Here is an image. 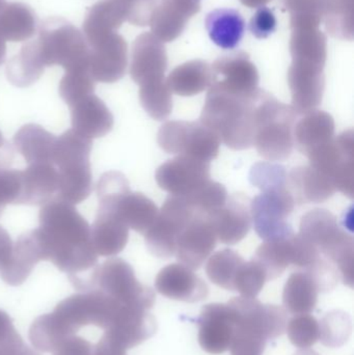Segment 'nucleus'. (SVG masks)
<instances>
[{"mask_svg": "<svg viewBox=\"0 0 354 355\" xmlns=\"http://www.w3.org/2000/svg\"><path fill=\"white\" fill-rule=\"evenodd\" d=\"M98 289L123 306L150 311L155 304V292L135 277L130 264L120 258L98 265L89 279V290Z\"/></svg>", "mask_w": 354, "mask_h": 355, "instance_id": "obj_7", "label": "nucleus"}, {"mask_svg": "<svg viewBox=\"0 0 354 355\" xmlns=\"http://www.w3.org/2000/svg\"><path fill=\"white\" fill-rule=\"evenodd\" d=\"M249 181L262 191L288 186V174L281 164L259 162L251 168Z\"/></svg>", "mask_w": 354, "mask_h": 355, "instance_id": "obj_39", "label": "nucleus"}, {"mask_svg": "<svg viewBox=\"0 0 354 355\" xmlns=\"http://www.w3.org/2000/svg\"><path fill=\"white\" fill-rule=\"evenodd\" d=\"M206 79L202 73L182 72L175 74L172 79V89L180 96H193L204 91Z\"/></svg>", "mask_w": 354, "mask_h": 355, "instance_id": "obj_41", "label": "nucleus"}, {"mask_svg": "<svg viewBox=\"0 0 354 355\" xmlns=\"http://www.w3.org/2000/svg\"><path fill=\"white\" fill-rule=\"evenodd\" d=\"M276 15L268 6H260L249 21V29L257 39H266L276 31Z\"/></svg>", "mask_w": 354, "mask_h": 355, "instance_id": "obj_40", "label": "nucleus"}, {"mask_svg": "<svg viewBox=\"0 0 354 355\" xmlns=\"http://www.w3.org/2000/svg\"><path fill=\"white\" fill-rule=\"evenodd\" d=\"M129 227L114 211L98 209L97 217L91 227V240L98 256L112 257L126 248Z\"/></svg>", "mask_w": 354, "mask_h": 355, "instance_id": "obj_20", "label": "nucleus"}, {"mask_svg": "<svg viewBox=\"0 0 354 355\" xmlns=\"http://www.w3.org/2000/svg\"><path fill=\"white\" fill-rule=\"evenodd\" d=\"M12 319L4 311L0 310V343L17 335Z\"/></svg>", "mask_w": 354, "mask_h": 355, "instance_id": "obj_45", "label": "nucleus"}, {"mask_svg": "<svg viewBox=\"0 0 354 355\" xmlns=\"http://www.w3.org/2000/svg\"><path fill=\"white\" fill-rule=\"evenodd\" d=\"M290 237L276 241H264L256 250L254 260L265 271L268 281L278 279L292 262Z\"/></svg>", "mask_w": 354, "mask_h": 355, "instance_id": "obj_31", "label": "nucleus"}, {"mask_svg": "<svg viewBox=\"0 0 354 355\" xmlns=\"http://www.w3.org/2000/svg\"><path fill=\"white\" fill-rule=\"evenodd\" d=\"M6 42L0 37V64L6 60Z\"/></svg>", "mask_w": 354, "mask_h": 355, "instance_id": "obj_46", "label": "nucleus"}, {"mask_svg": "<svg viewBox=\"0 0 354 355\" xmlns=\"http://www.w3.org/2000/svg\"><path fill=\"white\" fill-rule=\"evenodd\" d=\"M216 242L218 237L208 215L197 212L177 238L175 254L181 264L197 270L213 252Z\"/></svg>", "mask_w": 354, "mask_h": 355, "instance_id": "obj_14", "label": "nucleus"}, {"mask_svg": "<svg viewBox=\"0 0 354 355\" xmlns=\"http://www.w3.org/2000/svg\"><path fill=\"white\" fill-rule=\"evenodd\" d=\"M286 331L295 347L308 349L319 340V322L310 314L294 315L287 323Z\"/></svg>", "mask_w": 354, "mask_h": 355, "instance_id": "obj_36", "label": "nucleus"}, {"mask_svg": "<svg viewBox=\"0 0 354 355\" xmlns=\"http://www.w3.org/2000/svg\"><path fill=\"white\" fill-rule=\"evenodd\" d=\"M245 259L232 250H220L210 257L206 273L212 283L222 289L234 291V282Z\"/></svg>", "mask_w": 354, "mask_h": 355, "instance_id": "obj_32", "label": "nucleus"}, {"mask_svg": "<svg viewBox=\"0 0 354 355\" xmlns=\"http://www.w3.org/2000/svg\"><path fill=\"white\" fill-rule=\"evenodd\" d=\"M197 212L183 196H168L153 225L145 234L150 252L157 258L175 256L177 238Z\"/></svg>", "mask_w": 354, "mask_h": 355, "instance_id": "obj_12", "label": "nucleus"}, {"mask_svg": "<svg viewBox=\"0 0 354 355\" xmlns=\"http://www.w3.org/2000/svg\"><path fill=\"white\" fill-rule=\"evenodd\" d=\"M234 314L233 339L249 340L267 345L284 335L288 323L285 309L262 304L257 298L234 297L228 302Z\"/></svg>", "mask_w": 354, "mask_h": 355, "instance_id": "obj_8", "label": "nucleus"}, {"mask_svg": "<svg viewBox=\"0 0 354 355\" xmlns=\"http://www.w3.org/2000/svg\"><path fill=\"white\" fill-rule=\"evenodd\" d=\"M295 200L288 186L265 190L251 202V223L264 241L284 240L294 234L288 223Z\"/></svg>", "mask_w": 354, "mask_h": 355, "instance_id": "obj_10", "label": "nucleus"}, {"mask_svg": "<svg viewBox=\"0 0 354 355\" xmlns=\"http://www.w3.org/2000/svg\"><path fill=\"white\" fill-rule=\"evenodd\" d=\"M95 344L80 336L72 335L64 340L56 347L53 355H94Z\"/></svg>", "mask_w": 354, "mask_h": 355, "instance_id": "obj_42", "label": "nucleus"}, {"mask_svg": "<svg viewBox=\"0 0 354 355\" xmlns=\"http://www.w3.org/2000/svg\"><path fill=\"white\" fill-rule=\"evenodd\" d=\"M351 319L342 311H333L319 323V339L326 347L336 348L344 345L351 335Z\"/></svg>", "mask_w": 354, "mask_h": 355, "instance_id": "obj_34", "label": "nucleus"}, {"mask_svg": "<svg viewBox=\"0 0 354 355\" xmlns=\"http://www.w3.org/2000/svg\"><path fill=\"white\" fill-rule=\"evenodd\" d=\"M297 112L291 106L269 95L259 94L256 107L254 147L268 162H283L290 157L294 148Z\"/></svg>", "mask_w": 354, "mask_h": 355, "instance_id": "obj_5", "label": "nucleus"}, {"mask_svg": "<svg viewBox=\"0 0 354 355\" xmlns=\"http://www.w3.org/2000/svg\"><path fill=\"white\" fill-rule=\"evenodd\" d=\"M37 17L30 6L0 1V37L6 42H24L35 35Z\"/></svg>", "mask_w": 354, "mask_h": 355, "instance_id": "obj_28", "label": "nucleus"}, {"mask_svg": "<svg viewBox=\"0 0 354 355\" xmlns=\"http://www.w3.org/2000/svg\"><path fill=\"white\" fill-rule=\"evenodd\" d=\"M183 198H186L187 202L195 210L208 215L212 211L216 210L226 204L227 200H228V192L224 185L209 180L207 183L204 184L193 193L183 196Z\"/></svg>", "mask_w": 354, "mask_h": 355, "instance_id": "obj_37", "label": "nucleus"}, {"mask_svg": "<svg viewBox=\"0 0 354 355\" xmlns=\"http://www.w3.org/2000/svg\"><path fill=\"white\" fill-rule=\"evenodd\" d=\"M39 227L35 229L44 261L68 275L80 291L98 266V254L91 240V225L74 205L54 198L42 206Z\"/></svg>", "mask_w": 354, "mask_h": 355, "instance_id": "obj_1", "label": "nucleus"}, {"mask_svg": "<svg viewBox=\"0 0 354 355\" xmlns=\"http://www.w3.org/2000/svg\"><path fill=\"white\" fill-rule=\"evenodd\" d=\"M299 234L337 267L345 285L353 287V237L340 227L332 212L324 209L310 211L301 218Z\"/></svg>", "mask_w": 354, "mask_h": 355, "instance_id": "obj_4", "label": "nucleus"}, {"mask_svg": "<svg viewBox=\"0 0 354 355\" xmlns=\"http://www.w3.org/2000/svg\"><path fill=\"white\" fill-rule=\"evenodd\" d=\"M158 293L178 302H203L209 295L207 284L183 264H170L162 268L155 279Z\"/></svg>", "mask_w": 354, "mask_h": 355, "instance_id": "obj_17", "label": "nucleus"}, {"mask_svg": "<svg viewBox=\"0 0 354 355\" xmlns=\"http://www.w3.org/2000/svg\"><path fill=\"white\" fill-rule=\"evenodd\" d=\"M114 0H103L91 6L83 22V35L87 45L112 35V27L118 21V10Z\"/></svg>", "mask_w": 354, "mask_h": 355, "instance_id": "obj_30", "label": "nucleus"}, {"mask_svg": "<svg viewBox=\"0 0 354 355\" xmlns=\"http://www.w3.org/2000/svg\"><path fill=\"white\" fill-rule=\"evenodd\" d=\"M310 166L334 182L337 191L349 198L354 194V135L347 130L307 156Z\"/></svg>", "mask_w": 354, "mask_h": 355, "instance_id": "obj_11", "label": "nucleus"}, {"mask_svg": "<svg viewBox=\"0 0 354 355\" xmlns=\"http://www.w3.org/2000/svg\"><path fill=\"white\" fill-rule=\"evenodd\" d=\"M70 110L72 130L85 139H100L112 130L114 116L95 94L73 104Z\"/></svg>", "mask_w": 354, "mask_h": 355, "instance_id": "obj_18", "label": "nucleus"}, {"mask_svg": "<svg viewBox=\"0 0 354 355\" xmlns=\"http://www.w3.org/2000/svg\"><path fill=\"white\" fill-rule=\"evenodd\" d=\"M0 355H35V352L23 342L22 338L17 337L0 343Z\"/></svg>", "mask_w": 354, "mask_h": 355, "instance_id": "obj_43", "label": "nucleus"}, {"mask_svg": "<svg viewBox=\"0 0 354 355\" xmlns=\"http://www.w3.org/2000/svg\"><path fill=\"white\" fill-rule=\"evenodd\" d=\"M293 130L294 146L308 156L314 150L330 143L335 137L334 118L322 110H313L303 114Z\"/></svg>", "mask_w": 354, "mask_h": 355, "instance_id": "obj_23", "label": "nucleus"}, {"mask_svg": "<svg viewBox=\"0 0 354 355\" xmlns=\"http://www.w3.org/2000/svg\"><path fill=\"white\" fill-rule=\"evenodd\" d=\"M157 141L166 153L206 162L218 157L222 144L218 135L201 121H168L160 127Z\"/></svg>", "mask_w": 354, "mask_h": 355, "instance_id": "obj_9", "label": "nucleus"}, {"mask_svg": "<svg viewBox=\"0 0 354 355\" xmlns=\"http://www.w3.org/2000/svg\"><path fill=\"white\" fill-rule=\"evenodd\" d=\"M6 145V141H4L3 137H2V133L0 132V149H2V148H3Z\"/></svg>", "mask_w": 354, "mask_h": 355, "instance_id": "obj_48", "label": "nucleus"}, {"mask_svg": "<svg viewBox=\"0 0 354 355\" xmlns=\"http://www.w3.org/2000/svg\"><path fill=\"white\" fill-rule=\"evenodd\" d=\"M91 151V139L81 137L72 129L57 137L53 155V166L58 173L55 198L74 206L89 198L93 190Z\"/></svg>", "mask_w": 354, "mask_h": 355, "instance_id": "obj_3", "label": "nucleus"}, {"mask_svg": "<svg viewBox=\"0 0 354 355\" xmlns=\"http://www.w3.org/2000/svg\"><path fill=\"white\" fill-rule=\"evenodd\" d=\"M116 43L109 35L89 46V69L96 83H116L124 75V55Z\"/></svg>", "mask_w": 354, "mask_h": 355, "instance_id": "obj_21", "label": "nucleus"}, {"mask_svg": "<svg viewBox=\"0 0 354 355\" xmlns=\"http://www.w3.org/2000/svg\"><path fill=\"white\" fill-rule=\"evenodd\" d=\"M58 173L51 164H29L22 171L20 205L44 206L57 193Z\"/></svg>", "mask_w": 354, "mask_h": 355, "instance_id": "obj_22", "label": "nucleus"}, {"mask_svg": "<svg viewBox=\"0 0 354 355\" xmlns=\"http://www.w3.org/2000/svg\"><path fill=\"white\" fill-rule=\"evenodd\" d=\"M268 282L265 271L251 259L243 263L234 282V291L243 297L256 298Z\"/></svg>", "mask_w": 354, "mask_h": 355, "instance_id": "obj_38", "label": "nucleus"}, {"mask_svg": "<svg viewBox=\"0 0 354 355\" xmlns=\"http://www.w3.org/2000/svg\"><path fill=\"white\" fill-rule=\"evenodd\" d=\"M258 97V93L240 96L211 89L200 121L213 130L230 149H251L255 139Z\"/></svg>", "mask_w": 354, "mask_h": 355, "instance_id": "obj_2", "label": "nucleus"}, {"mask_svg": "<svg viewBox=\"0 0 354 355\" xmlns=\"http://www.w3.org/2000/svg\"><path fill=\"white\" fill-rule=\"evenodd\" d=\"M39 261H44L43 250L33 230L18 238L10 258L0 266V277L8 285H22Z\"/></svg>", "mask_w": 354, "mask_h": 355, "instance_id": "obj_19", "label": "nucleus"}, {"mask_svg": "<svg viewBox=\"0 0 354 355\" xmlns=\"http://www.w3.org/2000/svg\"><path fill=\"white\" fill-rule=\"evenodd\" d=\"M222 243L234 245L245 239L251 227V200L241 193L228 196L226 204L208 214Z\"/></svg>", "mask_w": 354, "mask_h": 355, "instance_id": "obj_15", "label": "nucleus"}, {"mask_svg": "<svg viewBox=\"0 0 354 355\" xmlns=\"http://www.w3.org/2000/svg\"><path fill=\"white\" fill-rule=\"evenodd\" d=\"M210 162L188 156H178L162 164L155 179L158 186L170 196H187L209 181Z\"/></svg>", "mask_w": 354, "mask_h": 355, "instance_id": "obj_13", "label": "nucleus"}, {"mask_svg": "<svg viewBox=\"0 0 354 355\" xmlns=\"http://www.w3.org/2000/svg\"><path fill=\"white\" fill-rule=\"evenodd\" d=\"M56 139L39 125L27 124L15 135L14 145L28 164H53Z\"/></svg>", "mask_w": 354, "mask_h": 355, "instance_id": "obj_26", "label": "nucleus"}, {"mask_svg": "<svg viewBox=\"0 0 354 355\" xmlns=\"http://www.w3.org/2000/svg\"><path fill=\"white\" fill-rule=\"evenodd\" d=\"M205 26L210 40L224 50L236 49L245 37V18L234 8H216L208 12Z\"/></svg>", "mask_w": 354, "mask_h": 355, "instance_id": "obj_24", "label": "nucleus"}, {"mask_svg": "<svg viewBox=\"0 0 354 355\" xmlns=\"http://www.w3.org/2000/svg\"><path fill=\"white\" fill-rule=\"evenodd\" d=\"M288 187L299 202H322L337 191L330 178L310 166L293 168L288 175Z\"/></svg>", "mask_w": 354, "mask_h": 355, "instance_id": "obj_25", "label": "nucleus"}, {"mask_svg": "<svg viewBox=\"0 0 354 355\" xmlns=\"http://www.w3.org/2000/svg\"><path fill=\"white\" fill-rule=\"evenodd\" d=\"M12 246H14V243H12L10 234L0 225V266L10 258Z\"/></svg>", "mask_w": 354, "mask_h": 355, "instance_id": "obj_44", "label": "nucleus"}, {"mask_svg": "<svg viewBox=\"0 0 354 355\" xmlns=\"http://www.w3.org/2000/svg\"><path fill=\"white\" fill-rule=\"evenodd\" d=\"M45 67L42 64L33 42L24 44L20 52L6 64V77L15 87H27L39 80Z\"/></svg>", "mask_w": 354, "mask_h": 355, "instance_id": "obj_29", "label": "nucleus"}, {"mask_svg": "<svg viewBox=\"0 0 354 355\" xmlns=\"http://www.w3.org/2000/svg\"><path fill=\"white\" fill-rule=\"evenodd\" d=\"M96 81L89 66L76 67L66 71L60 83V95L69 107L95 92Z\"/></svg>", "mask_w": 354, "mask_h": 355, "instance_id": "obj_33", "label": "nucleus"}, {"mask_svg": "<svg viewBox=\"0 0 354 355\" xmlns=\"http://www.w3.org/2000/svg\"><path fill=\"white\" fill-rule=\"evenodd\" d=\"M294 355H319L317 352H314V350L310 349H301L299 352H297Z\"/></svg>", "mask_w": 354, "mask_h": 355, "instance_id": "obj_47", "label": "nucleus"}, {"mask_svg": "<svg viewBox=\"0 0 354 355\" xmlns=\"http://www.w3.org/2000/svg\"><path fill=\"white\" fill-rule=\"evenodd\" d=\"M0 1H4V0H0Z\"/></svg>", "mask_w": 354, "mask_h": 355, "instance_id": "obj_49", "label": "nucleus"}, {"mask_svg": "<svg viewBox=\"0 0 354 355\" xmlns=\"http://www.w3.org/2000/svg\"><path fill=\"white\" fill-rule=\"evenodd\" d=\"M139 99L143 110L154 120H166L172 114V96L159 83L143 85L139 92Z\"/></svg>", "mask_w": 354, "mask_h": 355, "instance_id": "obj_35", "label": "nucleus"}, {"mask_svg": "<svg viewBox=\"0 0 354 355\" xmlns=\"http://www.w3.org/2000/svg\"><path fill=\"white\" fill-rule=\"evenodd\" d=\"M319 292V285L309 271L293 272L283 292L285 310L293 315L310 314L317 306Z\"/></svg>", "mask_w": 354, "mask_h": 355, "instance_id": "obj_27", "label": "nucleus"}, {"mask_svg": "<svg viewBox=\"0 0 354 355\" xmlns=\"http://www.w3.org/2000/svg\"><path fill=\"white\" fill-rule=\"evenodd\" d=\"M45 67L60 66L64 71L89 66V45L78 28L62 18H49L39 28L33 41Z\"/></svg>", "mask_w": 354, "mask_h": 355, "instance_id": "obj_6", "label": "nucleus"}, {"mask_svg": "<svg viewBox=\"0 0 354 355\" xmlns=\"http://www.w3.org/2000/svg\"><path fill=\"white\" fill-rule=\"evenodd\" d=\"M199 343L210 354H222L230 349L234 334V314L229 304H210L202 309Z\"/></svg>", "mask_w": 354, "mask_h": 355, "instance_id": "obj_16", "label": "nucleus"}]
</instances>
